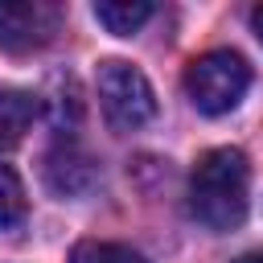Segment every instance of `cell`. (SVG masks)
<instances>
[{
    "instance_id": "obj_1",
    "label": "cell",
    "mask_w": 263,
    "mask_h": 263,
    "mask_svg": "<svg viewBox=\"0 0 263 263\" xmlns=\"http://www.w3.org/2000/svg\"><path fill=\"white\" fill-rule=\"evenodd\" d=\"M189 210L210 230H238L251 210V164L238 148H214L189 177Z\"/></svg>"
},
{
    "instance_id": "obj_10",
    "label": "cell",
    "mask_w": 263,
    "mask_h": 263,
    "mask_svg": "<svg viewBox=\"0 0 263 263\" xmlns=\"http://www.w3.org/2000/svg\"><path fill=\"white\" fill-rule=\"evenodd\" d=\"M234 263H259V255H242V259H234Z\"/></svg>"
},
{
    "instance_id": "obj_3",
    "label": "cell",
    "mask_w": 263,
    "mask_h": 263,
    "mask_svg": "<svg viewBox=\"0 0 263 263\" xmlns=\"http://www.w3.org/2000/svg\"><path fill=\"white\" fill-rule=\"evenodd\" d=\"M99 103H103V115L115 132H140L152 115H156V95L148 86V78L132 66V62H119V58H107L99 62Z\"/></svg>"
},
{
    "instance_id": "obj_9",
    "label": "cell",
    "mask_w": 263,
    "mask_h": 263,
    "mask_svg": "<svg viewBox=\"0 0 263 263\" xmlns=\"http://www.w3.org/2000/svg\"><path fill=\"white\" fill-rule=\"evenodd\" d=\"M70 263H144V255H136L123 242H78L70 251Z\"/></svg>"
},
{
    "instance_id": "obj_8",
    "label": "cell",
    "mask_w": 263,
    "mask_h": 263,
    "mask_svg": "<svg viewBox=\"0 0 263 263\" xmlns=\"http://www.w3.org/2000/svg\"><path fill=\"white\" fill-rule=\"evenodd\" d=\"M29 214V197H25V185L16 177L12 164H0V230H16Z\"/></svg>"
},
{
    "instance_id": "obj_4",
    "label": "cell",
    "mask_w": 263,
    "mask_h": 263,
    "mask_svg": "<svg viewBox=\"0 0 263 263\" xmlns=\"http://www.w3.org/2000/svg\"><path fill=\"white\" fill-rule=\"evenodd\" d=\"M62 29V8L49 0H21L0 4V49L4 53H33L45 49Z\"/></svg>"
},
{
    "instance_id": "obj_5",
    "label": "cell",
    "mask_w": 263,
    "mask_h": 263,
    "mask_svg": "<svg viewBox=\"0 0 263 263\" xmlns=\"http://www.w3.org/2000/svg\"><path fill=\"white\" fill-rule=\"evenodd\" d=\"M45 185L58 193V197H82L99 185V168L95 160L74 148V144H58L49 156H45Z\"/></svg>"
},
{
    "instance_id": "obj_7",
    "label": "cell",
    "mask_w": 263,
    "mask_h": 263,
    "mask_svg": "<svg viewBox=\"0 0 263 263\" xmlns=\"http://www.w3.org/2000/svg\"><path fill=\"white\" fill-rule=\"evenodd\" d=\"M95 21L115 37H132L152 21V4H144V0H103V4H95Z\"/></svg>"
},
{
    "instance_id": "obj_6",
    "label": "cell",
    "mask_w": 263,
    "mask_h": 263,
    "mask_svg": "<svg viewBox=\"0 0 263 263\" xmlns=\"http://www.w3.org/2000/svg\"><path fill=\"white\" fill-rule=\"evenodd\" d=\"M37 115V99L25 90H0V152L16 148Z\"/></svg>"
},
{
    "instance_id": "obj_2",
    "label": "cell",
    "mask_w": 263,
    "mask_h": 263,
    "mask_svg": "<svg viewBox=\"0 0 263 263\" xmlns=\"http://www.w3.org/2000/svg\"><path fill=\"white\" fill-rule=\"evenodd\" d=\"M247 90H251V66L234 49H210V53L193 58L185 70V95L205 115L234 111Z\"/></svg>"
}]
</instances>
